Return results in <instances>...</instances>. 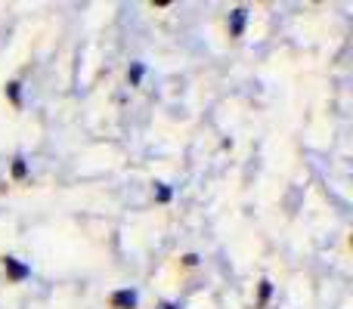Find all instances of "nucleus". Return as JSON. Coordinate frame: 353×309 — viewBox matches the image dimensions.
Segmentation results:
<instances>
[{"label":"nucleus","instance_id":"nucleus-1","mask_svg":"<svg viewBox=\"0 0 353 309\" xmlns=\"http://www.w3.org/2000/svg\"><path fill=\"white\" fill-rule=\"evenodd\" d=\"M3 266H6V275H10L12 281H25L31 275V266H25V263H19L16 257H3Z\"/></svg>","mask_w":353,"mask_h":309},{"label":"nucleus","instance_id":"nucleus-2","mask_svg":"<svg viewBox=\"0 0 353 309\" xmlns=\"http://www.w3.org/2000/svg\"><path fill=\"white\" fill-rule=\"evenodd\" d=\"M137 303H140V297H137V291H130V288L112 294V306L115 309H137Z\"/></svg>","mask_w":353,"mask_h":309},{"label":"nucleus","instance_id":"nucleus-3","mask_svg":"<svg viewBox=\"0 0 353 309\" xmlns=\"http://www.w3.org/2000/svg\"><path fill=\"white\" fill-rule=\"evenodd\" d=\"M245 22H248V10H245V6L232 10V12H230V34H232V37H242Z\"/></svg>","mask_w":353,"mask_h":309},{"label":"nucleus","instance_id":"nucleus-4","mask_svg":"<svg viewBox=\"0 0 353 309\" xmlns=\"http://www.w3.org/2000/svg\"><path fill=\"white\" fill-rule=\"evenodd\" d=\"M28 176V164H25V158L19 155L16 161H12V180H25Z\"/></svg>","mask_w":353,"mask_h":309},{"label":"nucleus","instance_id":"nucleus-5","mask_svg":"<svg viewBox=\"0 0 353 309\" xmlns=\"http://www.w3.org/2000/svg\"><path fill=\"white\" fill-rule=\"evenodd\" d=\"M19 81H12V84H6V93H10V99H12V105H22V93H19Z\"/></svg>","mask_w":353,"mask_h":309},{"label":"nucleus","instance_id":"nucleus-6","mask_svg":"<svg viewBox=\"0 0 353 309\" xmlns=\"http://www.w3.org/2000/svg\"><path fill=\"white\" fill-rule=\"evenodd\" d=\"M143 72H146V68H143V65H140V62H137V65H134V68H130V84H140Z\"/></svg>","mask_w":353,"mask_h":309},{"label":"nucleus","instance_id":"nucleus-7","mask_svg":"<svg viewBox=\"0 0 353 309\" xmlns=\"http://www.w3.org/2000/svg\"><path fill=\"white\" fill-rule=\"evenodd\" d=\"M270 294H273V285H270V281H261V303H267Z\"/></svg>","mask_w":353,"mask_h":309},{"label":"nucleus","instance_id":"nucleus-8","mask_svg":"<svg viewBox=\"0 0 353 309\" xmlns=\"http://www.w3.org/2000/svg\"><path fill=\"white\" fill-rule=\"evenodd\" d=\"M159 201H171V189L168 186H159Z\"/></svg>","mask_w":353,"mask_h":309},{"label":"nucleus","instance_id":"nucleus-9","mask_svg":"<svg viewBox=\"0 0 353 309\" xmlns=\"http://www.w3.org/2000/svg\"><path fill=\"white\" fill-rule=\"evenodd\" d=\"M161 309H176V306H174V303H165V306H161Z\"/></svg>","mask_w":353,"mask_h":309}]
</instances>
